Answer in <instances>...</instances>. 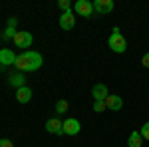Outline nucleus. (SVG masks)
Instances as JSON below:
<instances>
[{
    "mask_svg": "<svg viewBox=\"0 0 149 147\" xmlns=\"http://www.w3.org/2000/svg\"><path fill=\"white\" fill-rule=\"evenodd\" d=\"M42 62H44V58H42V54L40 52H34V50H26V52H22L20 56L16 58V68H18V72H22V74H26V72H36V70L42 68Z\"/></svg>",
    "mask_w": 149,
    "mask_h": 147,
    "instance_id": "1",
    "label": "nucleus"
},
{
    "mask_svg": "<svg viewBox=\"0 0 149 147\" xmlns=\"http://www.w3.org/2000/svg\"><path fill=\"white\" fill-rule=\"evenodd\" d=\"M107 46H109V50H113L117 54H123L127 50V40L121 36L119 32V28H113V32L109 36V40H107Z\"/></svg>",
    "mask_w": 149,
    "mask_h": 147,
    "instance_id": "2",
    "label": "nucleus"
},
{
    "mask_svg": "<svg viewBox=\"0 0 149 147\" xmlns=\"http://www.w3.org/2000/svg\"><path fill=\"white\" fill-rule=\"evenodd\" d=\"M32 42H34V36L30 34V32L18 30L16 36H14V44H16V48H30Z\"/></svg>",
    "mask_w": 149,
    "mask_h": 147,
    "instance_id": "3",
    "label": "nucleus"
},
{
    "mask_svg": "<svg viewBox=\"0 0 149 147\" xmlns=\"http://www.w3.org/2000/svg\"><path fill=\"white\" fill-rule=\"evenodd\" d=\"M74 10H76V14H80L84 18H90L92 12H93V4L88 2V0H78V2L74 4Z\"/></svg>",
    "mask_w": 149,
    "mask_h": 147,
    "instance_id": "4",
    "label": "nucleus"
},
{
    "mask_svg": "<svg viewBox=\"0 0 149 147\" xmlns=\"http://www.w3.org/2000/svg\"><path fill=\"white\" fill-rule=\"evenodd\" d=\"M46 131L54 133V135H64V121L58 117H50L46 121Z\"/></svg>",
    "mask_w": 149,
    "mask_h": 147,
    "instance_id": "5",
    "label": "nucleus"
},
{
    "mask_svg": "<svg viewBox=\"0 0 149 147\" xmlns=\"http://www.w3.org/2000/svg\"><path fill=\"white\" fill-rule=\"evenodd\" d=\"M80 129H81V125L76 117H70V119L64 121V135H78Z\"/></svg>",
    "mask_w": 149,
    "mask_h": 147,
    "instance_id": "6",
    "label": "nucleus"
},
{
    "mask_svg": "<svg viewBox=\"0 0 149 147\" xmlns=\"http://www.w3.org/2000/svg\"><path fill=\"white\" fill-rule=\"evenodd\" d=\"M93 10L97 12V14H109V12H113V0H95L93 2Z\"/></svg>",
    "mask_w": 149,
    "mask_h": 147,
    "instance_id": "7",
    "label": "nucleus"
},
{
    "mask_svg": "<svg viewBox=\"0 0 149 147\" xmlns=\"http://www.w3.org/2000/svg\"><path fill=\"white\" fill-rule=\"evenodd\" d=\"M76 26V16H74V12L68 10V12H64L62 16H60V28L62 30H72Z\"/></svg>",
    "mask_w": 149,
    "mask_h": 147,
    "instance_id": "8",
    "label": "nucleus"
},
{
    "mask_svg": "<svg viewBox=\"0 0 149 147\" xmlns=\"http://www.w3.org/2000/svg\"><path fill=\"white\" fill-rule=\"evenodd\" d=\"M16 54L12 52V50H8V48H2L0 50V66H14L16 64Z\"/></svg>",
    "mask_w": 149,
    "mask_h": 147,
    "instance_id": "9",
    "label": "nucleus"
},
{
    "mask_svg": "<svg viewBox=\"0 0 149 147\" xmlns=\"http://www.w3.org/2000/svg\"><path fill=\"white\" fill-rule=\"evenodd\" d=\"M92 95L95 102H105V98L109 95V91H107V86L105 84H95L92 88Z\"/></svg>",
    "mask_w": 149,
    "mask_h": 147,
    "instance_id": "10",
    "label": "nucleus"
},
{
    "mask_svg": "<svg viewBox=\"0 0 149 147\" xmlns=\"http://www.w3.org/2000/svg\"><path fill=\"white\" fill-rule=\"evenodd\" d=\"M105 107L111 109V111H119V109L123 107V100H121L119 95H107V98H105Z\"/></svg>",
    "mask_w": 149,
    "mask_h": 147,
    "instance_id": "11",
    "label": "nucleus"
},
{
    "mask_svg": "<svg viewBox=\"0 0 149 147\" xmlns=\"http://www.w3.org/2000/svg\"><path fill=\"white\" fill-rule=\"evenodd\" d=\"M32 100V90L28 88V86H24V88H18L16 90V102L18 103H28Z\"/></svg>",
    "mask_w": 149,
    "mask_h": 147,
    "instance_id": "12",
    "label": "nucleus"
},
{
    "mask_svg": "<svg viewBox=\"0 0 149 147\" xmlns=\"http://www.w3.org/2000/svg\"><path fill=\"white\" fill-rule=\"evenodd\" d=\"M8 82L18 90V88H24V86H26V76H24L22 72H16V74H12V76H10Z\"/></svg>",
    "mask_w": 149,
    "mask_h": 147,
    "instance_id": "13",
    "label": "nucleus"
},
{
    "mask_svg": "<svg viewBox=\"0 0 149 147\" xmlns=\"http://www.w3.org/2000/svg\"><path fill=\"white\" fill-rule=\"evenodd\" d=\"M143 145V137L139 131H131L127 137V147H141Z\"/></svg>",
    "mask_w": 149,
    "mask_h": 147,
    "instance_id": "14",
    "label": "nucleus"
},
{
    "mask_svg": "<svg viewBox=\"0 0 149 147\" xmlns=\"http://www.w3.org/2000/svg\"><path fill=\"white\" fill-rule=\"evenodd\" d=\"M70 107V103L66 102V100H58L56 102V113H66Z\"/></svg>",
    "mask_w": 149,
    "mask_h": 147,
    "instance_id": "15",
    "label": "nucleus"
},
{
    "mask_svg": "<svg viewBox=\"0 0 149 147\" xmlns=\"http://www.w3.org/2000/svg\"><path fill=\"white\" fill-rule=\"evenodd\" d=\"M139 133H141V137H143V141H149V121H145V123L141 125Z\"/></svg>",
    "mask_w": 149,
    "mask_h": 147,
    "instance_id": "16",
    "label": "nucleus"
},
{
    "mask_svg": "<svg viewBox=\"0 0 149 147\" xmlns=\"http://www.w3.org/2000/svg\"><path fill=\"white\" fill-rule=\"evenodd\" d=\"M16 32H18L16 28H6V30H4V34H2V38H4V40H14Z\"/></svg>",
    "mask_w": 149,
    "mask_h": 147,
    "instance_id": "17",
    "label": "nucleus"
},
{
    "mask_svg": "<svg viewBox=\"0 0 149 147\" xmlns=\"http://www.w3.org/2000/svg\"><path fill=\"white\" fill-rule=\"evenodd\" d=\"M107 107H105V102H93V111H97V113H102L105 111Z\"/></svg>",
    "mask_w": 149,
    "mask_h": 147,
    "instance_id": "18",
    "label": "nucleus"
},
{
    "mask_svg": "<svg viewBox=\"0 0 149 147\" xmlns=\"http://www.w3.org/2000/svg\"><path fill=\"white\" fill-rule=\"evenodd\" d=\"M58 6H60V8H62L64 12L72 10V6H70V2H68V0H60V2H58Z\"/></svg>",
    "mask_w": 149,
    "mask_h": 147,
    "instance_id": "19",
    "label": "nucleus"
},
{
    "mask_svg": "<svg viewBox=\"0 0 149 147\" xmlns=\"http://www.w3.org/2000/svg\"><path fill=\"white\" fill-rule=\"evenodd\" d=\"M0 147H14V143L10 139H0Z\"/></svg>",
    "mask_w": 149,
    "mask_h": 147,
    "instance_id": "20",
    "label": "nucleus"
},
{
    "mask_svg": "<svg viewBox=\"0 0 149 147\" xmlns=\"http://www.w3.org/2000/svg\"><path fill=\"white\" fill-rule=\"evenodd\" d=\"M141 64H143V68H149V52H147V54H143V58H141Z\"/></svg>",
    "mask_w": 149,
    "mask_h": 147,
    "instance_id": "21",
    "label": "nucleus"
},
{
    "mask_svg": "<svg viewBox=\"0 0 149 147\" xmlns=\"http://www.w3.org/2000/svg\"><path fill=\"white\" fill-rule=\"evenodd\" d=\"M16 24H18V20H16V18H8V28H14Z\"/></svg>",
    "mask_w": 149,
    "mask_h": 147,
    "instance_id": "22",
    "label": "nucleus"
}]
</instances>
